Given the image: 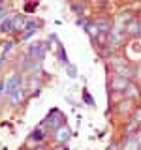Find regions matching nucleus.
<instances>
[{
  "label": "nucleus",
  "instance_id": "1",
  "mask_svg": "<svg viewBox=\"0 0 141 150\" xmlns=\"http://www.w3.org/2000/svg\"><path fill=\"white\" fill-rule=\"evenodd\" d=\"M21 83H23V79H21V75H17V73H11L9 77L6 79V83H4V94L9 98L13 92H17L19 88H21Z\"/></svg>",
  "mask_w": 141,
  "mask_h": 150
},
{
  "label": "nucleus",
  "instance_id": "2",
  "mask_svg": "<svg viewBox=\"0 0 141 150\" xmlns=\"http://www.w3.org/2000/svg\"><path fill=\"white\" fill-rule=\"evenodd\" d=\"M43 126L47 129H56V128H60L62 126V115H60V111H56L53 109L49 112V116L43 120Z\"/></svg>",
  "mask_w": 141,
  "mask_h": 150
},
{
  "label": "nucleus",
  "instance_id": "3",
  "mask_svg": "<svg viewBox=\"0 0 141 150\" xmlns=\"http://www.w3.org/2000/svg\"><path fill=\"white\" fill-rule=\"evenodd\" d=\"M68 139H70V129L66 128L64 124L60 126V128L55 129V141H56V143L64 144V143H68Z\"/></svg>",
  "mask_w": 141,
  "mask_h": 150
},
{
  "label": "nucleus",
  "instance_id": "4",
  "mask_svg": "<svg viewBox=\"0 0 141 150\" xmlns=\"http://www.w3.org/2000/svg\"><path fill=\"white\" fill-rule=\"evenodd\" d=\"M47 51V43H32L28 47V54L30 56H36V58H40V56H43Z\"/></svg>",
  "mask_w": 141,
  "mask_h": 150
},
{
  "label": "nucleus",
  "instance_id": "5",
  "mask_svg": "<svg viewBox=\"0 0 141 150\" xmlns=\"http://www.w3.org/2000/svg\"><path fill=\"white\" fill-rule=\"evenodd\" d=\"M126 86H128V79H126L124 75H117V77L111 81L113 90H126Z\"/></svg>",
  "mask_w": 141,
  "mask_h": 150
},
{
  "label": "nucleus",
  "instance_id": "6",
  "mask_svg": "<svg viewBox=\"0 0 141 150\" xmlns=\"http://www.w3.org/2000/svg\"><path fill=\"white\" fill-rule=\"evenodd\" d=\"M45 133H47V128L43 124L41 126H38V128L32 131V135H30V141H34V143H41V141L45 139Z\"/></svg>",
  "mask_w": 141,
  "mask_h": 150
},
{
  "label": "nucleus",
  "instance_id": "7",
  "mask_svg": "<svg viewBox=\"0 0 141 150\" xmlns=\"http://www.w3.org/2000/svg\"><path fill=\"white\" fill-rule=\"evenodd\" d=\"M23 30H25V32H23V38H25V40H28L30 36H34V34H36V30H38V23H36V21H28V23H26V26L23 28Z\"/></svg>",
  "mask_w": 141,
  "mask_h": 150
},
{
  "label": "nucleus",
  "instance_id": "8",
  "mask_svg": "<svg viewBox=\"0 0 141 150\" xmlns=\"http://www.w3.org/2000/svg\"><path fill=\"white\" fill-rule=\"evenodd\" d=\"M0 30L2 32H13V15H6L0 21Z\"/></svg>",
  "mask_w": 141,
  "mask_h": 150
},
{
  "label": "nucleus",
  "instance_id": "9",
  "mask_svg": "<svg viewBox=\"0 0 141 150\" xmlns=\"http://www.w3.org/2000/svg\"><path fill=\"white\" fill-rule=\"evenodd\" d=\"M122 150H139V143H137V139H135V135H128V137H126Z\"/></svg>",
  "mask_w": 141,
  "mask_h": 150
},
{
  "label": "nucleus",
  "instance_id": "10",
  "mask_svg": "<svg viewBox=\"0 0 141 150\" xmlns=\"http://www.w3.org/2000/svg\"><path fill=\"white\" fill-rule=\"evenodd\" d=\"M23 100H25V90H23V88H19L17 92H13L11 96H9V103H11V105H19Z\"/></svg>",
  "mask_w": 141,
  "mask_h": 150
},
{
  "label": "nucleus",
  "instance_id": "11",
  "mask_svg": "<svg viewBox=\"0 0 141 150\" xmlns=\"http://www.w3.org/2000/svg\"><path fill=\"white\" fill-rule=\"evenodd\" d=\"M26 26V21L23 15H13V32L15 30H21V28Z\"/></svg>",
  "mask_w": 141,
  "mask_h": 150
},
{
  "label": "nucleus",
  "instance_id": "12",
  "mask_svg": "<svg viewBox=\"0 0 141 150\" xmlns=\"http://www.w3.org/2000/svg\"><path fill=\"white\" fill-rule=\"evenodd\" d=\"M58 58H60V62H62L64 66H68V54L64 53V47L62 45H58Z\"/></svg>",
  "mask_w": 141,
  "mask_h": 150
},
{
  "label": "nucleus",
  "instance_id": "13",
  "mask_svg": "<svg viewBox=\"0 0 141 150\" xmlns=\"http://www.w3.org/2000/svg\"><path fill=\"white\" fill-rule=\"evenodd\" d=\"M85 30H87L92 38H94V36H98V32H100V30H98V25H88L87 28H85Z\"/></svg>",
  "mask_w": 141,
  "mask_h": 150
},
{
  "label": "nucleus",
  "instance_id": "14",
  "mask_svg": "<svg viewBox=\"0 0 141 150\" xmlns=\"http://www.w3.org/2000/svg\"><path fill=\"white\" fill-rule=\"evenodd\" d=\"M11 47H13V41H6L4 47H2V56H6L9 51H11Z\"/></svg>",
  "mask_w": 141,
  "mask_h": 150
},
{
  "label": "nucleus",
  "instance_id": "15",
  "mask_svg": "<svg viewBox=\"0 0 141 150\" xmlns=\"http://www.w3.org/2000/svg\"><path fill=\"white\" fill-rule=\"evenodd\" d=\"M135 122L137 126H141V109H135V112H134V118H132Z\"/></svg>",
  "mask_w": 141,
  "mask_h": 150
},
{
  "label": "nucleus",
  "instance_id": "16",
  "mask_svg": "<svg viewBox=\"0 0 141 150\" xmlns=\"http://www.w3.org/2000/svg\"><path fill=\"white\" fill-rule=\"evenodd\" d=\"M83 98H85V101H87V103H88V105H92V103H94V101H92V98H90V94H88L87 90H85V92H83Z\"/></svg>",
  "mask_w": 141,
  "mask_h": 150
},
{
  "label": "nucleus",
  "instance_id": "17",
  "mask_svg": "<svg viewBox=\"0 0 141 150\" xmlns=\"http://www.w3.org/2000/svg\"><path fill=\"white\" fill-rule=\"evenodd\" d=\"M6 15H8V13H6V8H4V4L0 2V21H2V19L6 17Z\"/></svg>",
  "mask_w": 141,
  "mask_h": 150
},
{
  "label": "nucleus",
  "instance_id": "18",
  "mask_svg": "<svg viewBox=\"0 0 141 150\" xmlns=\"http://www.w3.org/2000/svg\"><path fill=\"white\" fill-rule=\"evenodd\" d=\"M72 9H73L75 13H79V15H81V11H83V6H79V4H73V6H72Z\"/></svg>",
  "mask_w": 141,
  "mask_h": 150
},
{
  "label": "nucleus",
  "instance_id": "19",
  "mask_svg": "<svg viewBox=\"0 0 141 150\" xmlns=\"http://www.w3.org/2000/svg\"><path fill=\"white\" fill-rule=\"evenodd\" d=\"M68 73H70V77H75V68L73 66H68Z\"/></svg>",
  "mask_w": 141,
  "mask_h": 150
},
{
  "label": "nucleus",
  "instance_id": "20",
  "mask_svg": "<svg viewBox=\"0 0 141 150\" xmlns=\"http://www.w3.org/2000/svg\"><path fill=\"white\" fill-rule=\"evenodd\" d=\"M135 139H137V143H139V146H141V131H137V133H135Z\"/></svg>",
  "mask_w": 141,
  "mask_h": 150
},
{
  "label": "nucleus",
  "instance_id": "21",
  "mask_svg": "<svg viewBox=\"0 0 141 150\" xmlns=\"http://www.w3.org/2000/svg\"><path fill=\"white\" fill-rule=\"evenodd\" d=\"M4 94V83H0V96Z\"/></svg>",
  "mask_w": 141,
  "mask_h": 150
},
{
  "label": "nucleus",
  "instance_id": "22",
  "mask_svg": "<svg viewBox=\"0 0 141 150\" xmlns=\"http://www.w3.org/2000/svg\"><path fill=\"white\" fill-rule=\"evenodd\" d=\"M137 36L141 38V23H139V28H137Z\"/></svg>",
  "mask_w": 141,
  "mask_h": 150
},
{
  "label": "nucleus",
  "instance_id": "23",
  "mask_svg": "<svg viewBox=\"0 0 141 150\" xmlns=\"http://www.w3.org/2000/svg\"><path fill=\"white\" fill-rule=\"evenodd\" d=\"M107 150H119V148H117L115 144H113V146H109V148H107Z\"/></svg>",
  "mask_w": 141,
  "mask_h": 150
},
{
  "label": "nucleus",
  "instance_id": "24",
  "mask_svg": "<svg viewBox=\"0 0 141 150\" xmlns=\"http://www.w3.org/2000/svg\"><path fill=\"white\" fill-rule=\"evenodd\" d=\"M2 60H4V56H0V64H2Z\"/></svg>",
  "mask_w": 141,
  "mask_h": 150
},
{
  "label": "nucleus",
  "instance_id": "25",
  "mask_svg": "<svg viewBox=\"0 0 141 150\" xmlns=\"http://www.w3.org/2000/svg\"><path fill=\"white\" fill-rule=\"evenodd\" d=\"M56 150H64V148H56Z\"/></svg>",
  "mask_w": 141,
  "mask_h": 150
},
{
  "label": "nucleus",
  "instance_id": "26",
  "mask_svg": "<svg viewBox=\"0 0 141 150\" xmlns=\"http://www.w3.org/2000/svg\"><path fill=\"white\" fill-rule=\"evenodd\" d=\"M34 150H41V148H34Z\"/></svg>",
  "mask_w": 141,
  "mask_h": 150
}]
</instances>
